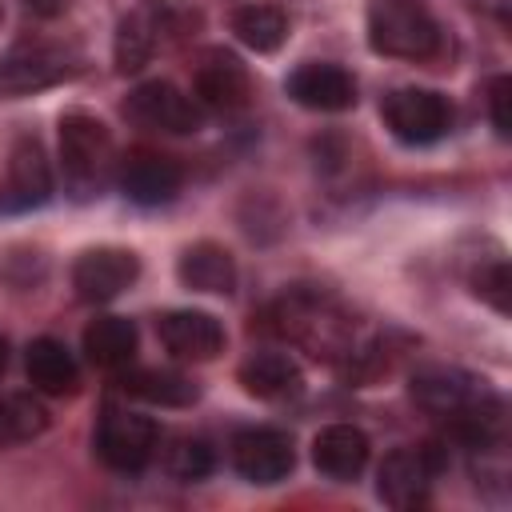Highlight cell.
Instances as JSON below:
<instances>
[{
    "label": "cell",
    "instance_id": "12",
    "mask_svg": "<svg viewBox=\"0 0 512 512\" xmlns=\"http://www.w3.org/2000/svg\"><path fill=\"white\" fill-rule=\"evenodd\" d=\"M140 276V260L132 248H88L80 252V260L72 264V288L84 304H108L116 296H124Z\"/></svg>",
    "mask_w": 512,
    "mask_h": 512
},
{
    "label": "cell",
    "instance_id": "20",
    "mask_svg": "<svg viewBox=\"0 0 512 512\" xmlns=\"http://www.w3.org/2000/svg\"><path fill=\"white\" fill-rule=\"evenodd\" d=\"M24 368H28L32 388L44 392V396H68L80 384V364L64 348V340H56V336L32 340L28 344V356H24Z\"/></svg>",
    "mask_w": 512,
    "mask_h": 512
},
{
    "label": "cell",
    "instance_id": "29",
    "mask_svg": "<svg viewBox=\"0 0 512 512\" xmlns=\"http://www.w3.org/2000/svg\"><path fill=\"white\" fill-rule=\"evenodd\" d=\"M4 364H8V344L0 340V372H4Z\"/></svg>",
    "mask_w": 512,
    "mask_h": 512
},
{
    "label": "cell",
    "instance_id": "30",
    "mask_svg": "<svg viewBox=\"0 0 512 512\" xmlns=\"http://www.w3.org/2000/svg\"><path fill=\"white\" fill-rule=\"evenodd\" d=\"M0 24H4V4H0Z\"/></svg>",
    "mask_w": 512,
    "mask_h": 512
},
{
    "label": "cell",
    "instance_id": "28",
    "mask_svg": "<svg viewBox=\"0 0 512 512\" xmlns=\"http://www.w3.org/2000/svg\"><path fill=\"white\" fill-rule=\"evenodd\" d=\"M24 8L36 12V16H60L64 12V0H24Z\"/></svg>",
    "mask_w": 512,
    "mask_h": 512
},
{
    "label": "cell",
    "instance_id": "19",
    "mask_svg": "<svg viewBox=\"0 0 512 512\" xmlns=\"http://www.w3.org/2000/svg\"><path fill=\"white\" fill-rule=\"evenodd\" d=\"M236 380L256 400H292L304 392V372L288 352H252L236 368Z\"/></svg>",
    "mask_w": 512,
    "mask_h": 512
},
{
    "label": "cell",
    "instance_id": "8",
    "mask_svg": "<svg viewBox=\"0 0 512 512\" xmlns=\"http://www.w3.org/2000/svg\"><path fill=\"white\" fill-rule=\"evenodd\" d=\"M92 448L112 472H140L160 448V428L144 412L104 408V416L92 432Z\"/></svg>",
    "mask_w": 512,
    "mask_h": 512
},
{
    "label": "cell",
    "instance_id": "11",
    "mask_svg": "<svg viewBox=\"0 0 512 512\" xmlns=\"http://www.w3.org/2000/svg\"><path fill=\"white\" fill-rule=\"evenodd\" d=\"M192 100L204 112H240L252 100V76L240 56L224 48H204L192 68Z\"/></svg>",
    "mask_w": 512,
    "mask_h": 512
},
{
    "label": "cell",
    "instance_id": "17",
    "mask_svg": "<svg viewBox=\"0 0 512 512\" xmlns=\"http://www.w3.org/2000/svg\"><path fill=\"white\" fill-rule=\"evenodd\" d=\"M372 444L356 424H328L312 436V464L328 480H356L368 468Z\"/></svg>",
    "mask_w": 512,
    "mask_h": 512
},
{
    "label": "cell",
    "instance_id": "21",
    "mask_svg": "<svg viewBox=\"0 0 512 512\" xmlns=\"http://www.w3.org/2000/svg\"><path fill=\"white\" fill-rule=\"evenodd\" d=\"M120 388L152 408H188L200 400V384L176 368H124Z\"/></svg>",
    "mask_w": 512,
    "mask_h": 512
},
{
    "label": "cell",
    "instance_id": "6",
    "mask_svg": "<svg viewBox=\"0 0 512 512\" xmlns=\"http://www.w3.org/2000/svg\"><path fill=\"white\" fill-rule=\"evenodd\" d=\"M380 116L384 128L408 148L436 144L452 132V104L436 88H396L384 96Z\"/></svg>",
    "mask_w": 512,
    "mask_h": 512
},
{
    "label": "cell",
    "instance_id": "27",
    "mask_svg": "<svg viewBox=\"0 0 512 512\" xmlns=\"http://www.w3.org/2000/svg\"><path fill=\"white\" fill-rule=\"evenodd\" d=\"M508 100H512V80L508 76H492L488 80V120H492V128H496L500 140H508V128H512Z\"/></svg>",
    "mask_w": 512,
    "mask_h": 512
},
{
    "label": "cell",
    "instance_id": "23",
    "mask_svg": "<svg viewBox=\"0 0 512 512\" xmlns=\"http://www.w3.org/2000/svg\"><path fill=\"white\" fill-rule=\"evenodd\" d=\"M232 32H236V40L244 48L268 56V52L284 48V40H288V16L276 4H244V8L232 12Z\"/></svg>",
    "mask_w": 512,
    "mask_h": 512
},
{
    "label": "cell",
    "instance_id": "3",
    "mask_svg": "<svg viewBox=\"0 0 512 512\" xmlns=\"http://www.w3.org/2000/svg\"><path fill=\"white\" fill-rule=\"evenodd\" d=\"M368 48L392 60H432L444 48V28L424 0H368Z\"/></svg>",
    "mask_w": 512,
    "mask_h": 512
},
{
    "label": "cell",
    "instance_id": "26",
    "mask_svg": "<svg viewBox=\"0 0 512 512\" xmlns=\"http://www.w3.org/2000/svg\"><path fill=\"white\" fill-rule=\"evenodd\" d=\"M468 284H472V292H476L492 312H500V316L512 312V280H508V260H504V256L480 260V264L472 268Z\"/></svg>",
    "mask_w": 512,
    "mask_h": 512
},
{
    "label": "cell",
    "instance_id": "5",
    "mask_svg": "<svg viewBox=\"0 0 512 512\" xmlns=\"http://www.w3.org/2000/svg\"><path fill=\"white\" fill-rule=\"evenodd\" d=\"M444 464H448L444 444L392 448L376 468V496L388 508H420L428 504L432 480L444 472Z\"/></svg>",
    "mask_w": 512,
    "mask_h": 512
},
{
    "label": "cell",
    "instance_id": "22",
    "mask_svg": "<svg viewBox=\"0 0 512 512\" xmlns=\"http://www.w3.org/2000/svg\"><path fill=\"white\" fill-rule=\"evenodd\" d=\"M84 356L108 372L128 368L136 356V324L124 316H96L84 328Z\"/></svg>",
    "mask_w": 512,
    "mask_h": 512
},
{
    "label": "cell",
    "instance_id": "15",
    "mask_svg": "<svg viewBox=\"0 0 512 512\" xmlns=\"http://www.w3.org/2000/svg\"><path fill=\"white\" fill-rule=\"evenodd\" d=\"M160 344L180 360H216L224 352V324L204 308H172L156 320Z\"/></svg>",
    "mask_w": 512,
    "mask_h": 512
},
{
    "label": "cell",
    "instance_id": "4",
    "mask_svg": "<svg viewBox=\"0 0 512 512\" xmlns=\"http://www.w3.org/2000/svg\"><path fill=\"white\" fill-rule=\"evenodd\" d=\"M188 24V12L176 0H140L128 8L112 36V60L116 72H140L172 36H180Z\"/></svg>",
    "mask_w": 512,
    "mask_h": 512
},
{
    "label": "cell",
    "instance_id": "24",
    "mask_svg": "<svg viewBox=\"0 0 512 512\" xmlns=\"http://www.w3.org/2000/svg\"><path fill=\"white\" fill-rule=\"evenodd\" d=\"M44 432H48V408L36 396H28V392L0 396V448L28 444Z\"/></svg>",
    "mask_w": 512,
    "mask_h": 512
},
{
    "label": "cell",
    "instance_id": "2",
    "mask_svg": "<svg viewBox=\"0 0 512 512\" xmlns=\"http://www.w3.org/2000/svg\"><path fill=\"white\" fill-rule=\"evenodd\" d=\"M116 144L112 132L100 116L92 112H64L60 116V172H64V192L80 204L96 200L108 192L116 180Z\"/></svg>",
    "mask_w": 512,
    "mask_h": 512
},
{
    "label": "cell",
    "instance_id": "18",
    "mask_svg": "<svg viewBox=\"0 0 512 512\" xmlns=\"http://www.w3.org/2000/svg\"><path fill=\"white\" fill-rule=\"evenodd\" d=\"M176 276L188 292H208V296H228L240 280L232 252L224 244H212V240L188 244L176 260Z\"/></svg>",
    "mask_w": 512,
    "mask_h": 512
},
{
    "label": "cell",
    "instance_id": "10",
    "mask_svg": "<svg viewBox=\"0 0 512 512\" xmlns=\"http://www.w3.org/2000/svg\"><path fill=\"white\" fill-rule=\"evenodd\" d=\"M52 200V164L36 136H20L8 148L0 176V216H24Z\"/></svg>",
    "mask_w": 512,
    "mask_h": 512
},
{
    "label": "cell",
    "instance_id": "13",
    "mask_svg": "<svg viewBox=\"0 0 512 512\" xmlns=\"http://www.w3.org/2000/svg\"><path fill=\"white\" fill-rule=\"evenodd\" d=\"M232 468L248 484H280L296 468V444L280 428H244L232 436Z\"/></svg>",
    "mask_w": 512,
    "mask_h": 512
},
{
    "label": "cell",
    "instance_id": "25",
    "mask_svg": "<svg viewBox=\"0 0 512 512\" xmlns=\"http://www.w3.org/2000/svg\"><path fill=\"white\" fill-rule=\"evenodd\" d=\"M164 468H168L172 480L196 484V480H204V476L216 468V452H212V444L200 440V436H180V440L164 452Z\"/></svg>",
    "mask_w": 512,
    "mask_h": 512
},
{
    "label": "cell",
    "instance_id": "1",
    "mask_svg": "<svg viewBox=\"0 0 512 512\" xmlns=\"http://www.w3.org/2000/svg\"><path fill=\"white\" fill-rule=\"evenodd\" d=\"M272 328L308 348L312 356L324 360H352L356 356V332H352V316L324 292L316 288H292L276 300L272 308Z\"/></svg>",
    "mask_w": 512,
    "mask_h": 512
},
{
    "label": "cell",
    "instance_id": "16",
    "mask_svg": "<svg viewBox=\"0 0 512 512\" xmlns=\"http://www.w3.org/2000/svg\"><path fill=\"white\" fill-rule=\"evenodd\" d=\"M116 184L132 204L156 208V204L176 200L184 184V168L164 152H136L116 168Z\"/></svg>",
    "mask_w": 512,
    "mask_h": 512
},
{
    "label": "cell",
    "instance_id": "9",
    "mask_svg": "<svg viewBox=\"0 0 512 512\" xmlns=\"http://www.w3.org/2000/svg\"><path fill=\"white\" fill-rule=\"evenodd\" d=\"M72 72H76V56L68 48L28 40L0 56V96L20 100L32 92H44V88H56L60 80H68Z\"/></svg>",
    "mask_w": 512,
    "mask_h": 512
},
{
    "label": "cell",
    "instance_id": "7",
    "mask_svg": "<svg viewBox=\"0 0 512 512\" xmlns=\"http://www.w3.org/2000/svg\"><path fill=\"white\" fill-rule=\"evenodd\" d=\"M124 116L148 132L164 136H192L204 128V108L192 100V92L176 88L172 80H144L128 92Z\"/></svg>",
    "mask_w": 512,
    "mask_h": 512
},
{
    "label": "cell",
    "instance_id": "14",
    "mask_svg": "<svg viewBox=\"0 0 512 512\" xmlns=\"http://www.w3.org/2000/svg\"><path fill=\"white\" fill-rule=\"evenodd\" d=\"M288 96L308 112H348L356 108V80L348 68L328 60H308L288 76Z\"/></svg>",
    "mask_w": 512,
    "mask_h": 512
}]
</instances>
